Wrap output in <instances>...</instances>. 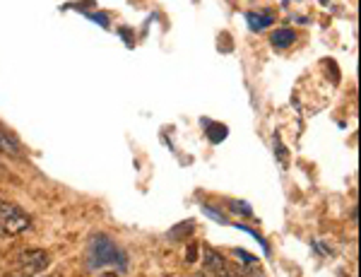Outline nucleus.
<instances>
[{
    "instance_id": "1",
    "label": "nucleus",
    "mask_w": 361,
    "mask_h": 277,
    "mask_svg": "<svg viewBox=\"0 0 361 277\" xmlns=\"http://www.w3.org/2000/svg\"><path fill=\"white\" fill-rule=\"evenodd\" d=\"M87 265H90L92 270L106 268V265H121V268H123L126 256L106 234H94L90 246H87Z\"/></svg>"
},
{
    "instance_id": "2",
    "label": "nucleus",
    "mask_w": 361,
    "mask_h": 277,
    "mask_svg": "<svg viewBox=\"0 0 361 277\" xmlns=\"http://www.w3.org/2000/svg\"><path fill=\"white\" fill-rule=\"evenodd\" d=\"M0 229H3V234L10 236L25 234L32 229V219H29V215L22 207L0 200Z\"/></svg>"
},
{
    "instance_id": "3",
    "label": "nucleus",
    "mask_w": 361,
    "mask_h": 277,
    "mask_svg": "<svg viewBox=\"0 0 361 277\" xmlns=\"http://www.w3.org/2000/svg\"><path fill=\"white\" fill-rule=\"evenodd\" d=\"M49 261L51 258L44 248H22V251H17V256H15V270L34 277L49 268Z\"/></svg>"
},
{
    "instance_id": "4",
    "label": "nucleus",
    "mask_w": 361,
    "mask_h": 277,
    "mask_svg": "<svg viewBox=\"0 0 361 277\" xmlns=\"http://www.w3.org/2000/svg\"><path fill=\"white\" fill-rule=\"evenodd\" d=\"M0 154H8V157H22V145L17 142L15 135H10L8 130L0 125Z\"/></svg>"
},
{
    "instance_id": "5",
    "label": "nucleus",
    "mask_w": 361,
    "mask_h": 277,
    "mask_svg": "<svg viewBox=\"0 0 361 277\" xmlns=\"http://www.w3.org/2000/svg\"><path fill=\"white\" fill-rule=\"evenodd\" d=\"M246 20H248V27L253 32H260V30H265V27H270L272 25V20H275V15L270 13V10H265V13H248L246 15Z\"/></svg>"
},
{
    "instance_id": "6",
    "label": "nucleus",
    "mask_w": 361,
    "mask_h": 277,
    "mask_svg": "<svg viewBox=\"0 0 361 277\" xmlns=\"http://www.w3.org/2000/svg\"><path fill=\"white\" fill-rule=\"evenodd\" d=\"M296 39L294 30H289V27H282V30H275L270 37V44L275 46V49H287V46H292Z\"/></svg>"
},
{
    "instance_id": "7",
    "label": "nucleus",
    "mask_w": 361,
    "mask_h": 277,
    "mask_svg": "<svg viewBox=\"0 0 361 277\" xmlns=\"http://www.w3.org/2000/svg\"><path fill=\"white\" fill-rule=\"evenodd\" d=\"M5 277H29V275H25V273H20V270H13V273H8Z\"/></svg>"
},
{
    "instance_id": "8",
    "label": "nucleus",
    "mask_w": 361,
    "mask_h": 277,
    "mask_svg": "<svg viewBox=\"0 0 361 277\" xmlns=\"http://www.w3.org/2000/svg\"><path fill=\"white\" fill-rule=\"evenodd\" d=\"M102 277H118V273H102Z\"/></svg>"
},
{
    "instance_id": "9",
    "label": "nucleus",
    "mask_w": 361,
    "mask_h": 277,
    "mask_svg": "<svg viewBox=\"0 0 361 277\" xmlns=\"http://www.w3.org/2000/svg\"><path fill=\"white\" fill-rule=\"evenodd\" d=\"M320 3H325V0H320Z\"/></svg>"
},
{
    "instance_id": "10",
    "label": "nucleus",
    "mask_w": 361,
    "mask_h": 277,
    "mask_svg": "<svg viewBox=\"0 0 361 277\" xmlns=\"http://www.w3.org/2000/svg\"><path fill=\"white\" fill-rule=\"evenodd\" d=\"M0 234H3V229H0Z\"/></svg>"
}]
</instances>
